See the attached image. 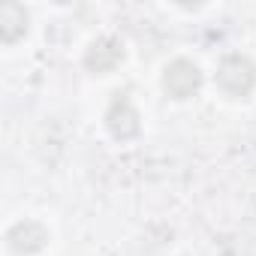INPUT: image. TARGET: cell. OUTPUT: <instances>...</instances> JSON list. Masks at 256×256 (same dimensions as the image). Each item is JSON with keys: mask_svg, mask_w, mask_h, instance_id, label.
<instances>
[{"mask_svg": "<svg viewBox=\"0 0 256 256\" xmlns=\"http://www.w3.org/2000/svg\"><path fill=\"white\" fill-rule=\"evenodd\" d=\"M217 84L229 94V96H247L256 84V70L247 58L241 54H232L220 64L217 70Z\"/></svg>", "mask_w": 256, "mask_h": 256, "instance_id": "1", "label": "cell"}, {"mask_svg": "<svg viewBox=\"0 0 256 256\" xmlns=\"http://www.w3.org/2000/svg\"><path fill=\"white\" fill-rule=\"evenodd\" d=\"M199 82H202L199 66H196V64H190V60H175V64L166 70V78H163L166 90H169L175 100H187L190 94H196Z\"/></svg>", "mask_w": 256, "mask_h": 256, "instance_id": "2", "label": "cell"}]
</instances>
